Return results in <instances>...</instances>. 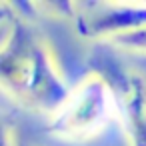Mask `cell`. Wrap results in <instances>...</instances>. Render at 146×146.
<instances>
[{"mask_svg": "<svg viewBox=\"0 0 146 146\" xmlns=\"http://www.w3.org/2000/svg\"><path fill=\"white\" fill-rule=\"evenodd\" d=\"M106 44L116 46V48L126 50V52L146 54V26L130 30V32H122L118 36H112V38L106 40Z\"/></svg>", "mask_w": 146, "mask_h": 146, "instance_id": "5b68a950", "label": "cell"}, {"mask_svg": "<svg viewBox=\"0 0 146 146\" xmlns=\"http://www.w3.org/2000/svg\"><path fill=\"white\" fill-rule=\"evenodd\" d=\"M92 74L110 90L112 104L124 124L132 146H146V76L126 68L106 48H94L88 56Z\"/></svg>", "mask_w": 146, "mask_h": 146, "instance_id": "7a4b0ae2", "label": "cell"}, {"mask_svg": "<svg viewBox=\"0 0 146 146\" xmlns=\"http://www.w3.org/2000/svg\"><path fill=\"white\" fill-rule=\"evenodd\" d=\"M112 108L110 90L92 74L74 88L66 102L52 114L48 130L64 140H86L104 128Z\"/></svg>", "mask_w": 146, "mask_h": 146, "instance_id": "3957f363", "label": "cell"}, {"mask_svg": "<svg viewBox=\"0 0 146 146\" xmlns=\"http://www.w3.org/2000/svg\"><path fill=\"white\" fill-rule=\"evenodd\" d=\"M20 146H24V144H20Z\"/></svg>", "mask_w": 146, "mask_h": 146, "instance_id": "8992f818", "label": "cell"}, {"mask_svg": "<svg viewBox=\"0 0 146 146\" xmlns=\"http://www.w3.org/2000/svg\"><path fill=\"white\" fill-rule=\"evenodd\" d=\"M72 18L76 30L84 38L106 42L112 36L146 26V4L128 2H86L74 4Z\"/></svg>", "mask_w": 146, "mask_h": 146, "instance_id": "277c9868", "label": "cell"}, {"mask_svg": "<svg viewBox=\"0 0 146 146\" xmlns=\"http://www.w3.org/2000/svg\"><path fill=\"white\" fill-rule=\"evenodd\" d=\"M0 78L8 94L38 112L54 114L70 96L48 46L16 18L10 20V26L2 22Z\"/></svg>", "mask_w": 146, "mask_h": 146, "instance_id": "6da1fadb", "label": "cell"}]
</instances>
